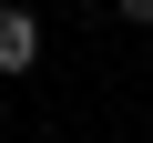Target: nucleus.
Listing matches in <instances>:
<instances>
[{
	"label": "nucleus",
	"instance_id": "obj_2",
	"mask_svg": "<svg viewBox=\"0 0 153 143\" xmlns=\"http://www.w3.org/2000/svg\"><path fill=\"white\" fill-rule=\"evenodd\" d=\"M123 21H143V31H153V0H123Z\"/></svg>",
	"mask_w": 153,
	"mask_h": 143
},
{
	"label": "nucleus",
	"instance_id": "obj_1",
	"mask_svg": "<svg viewBox=\"0 0 153 143\" xmlns=\"http://www.w3.org/2000/svg\"><path fill=\"white\" fill-rule=\"evenodd\" d=\"M31 61H41V21L10 0V10H0V72H31Z\"/></svg>",
	"mask_w": 153,
	"mask_h": 143
}]
</instances>
